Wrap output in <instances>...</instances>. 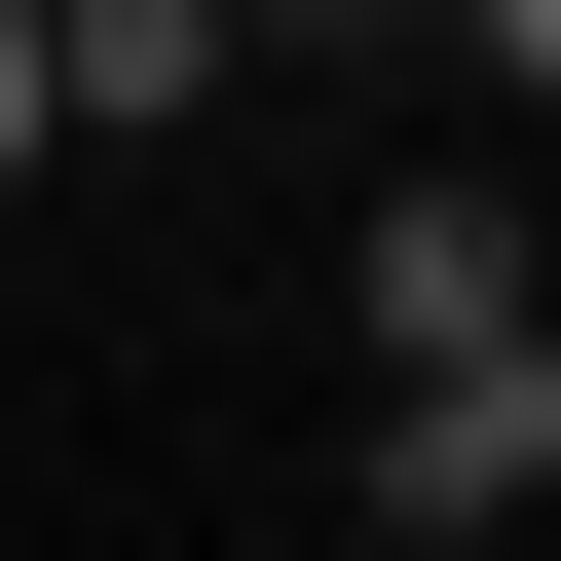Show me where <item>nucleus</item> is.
Returning <instances> with one entry per match:
<instances>
[{
	"label": "nucleus",
	"instance_id": "nucleus-1",
	"mask_svg": "<svg viewBox=\"0 0 561 561\" xmlns=\"http://www.w3.org/2000/svg\"><path fill=\"white\" fill-rule=\"evenodd\" d=\"M375 524H412V561H449V524H561V300L375 337Z\"/></svg>",
	"mask_w": 561,
	"mask_h": 561
},
{
	"label": "nucleus",
	"instance_id": "nucleus-2",
	"mask_svg": "<svg viewBox=\"0 0 561 561\" xmlns=\"http://www.w3.org/2000/svg\"><path fill=\"white\" fill-rule=\"evenodd\" d=\"M225 38H262V0H38V113H76V150H187Z\"/></svg>",
	"mask_w": 561,
	"mask_h": 561
},
{
	"label": "nucleus",
	"instance_id": "nucleus-3",
	"mask_svg": "<svg viewBox=\"0 0 561 561\" xmlns=\"http://www.w3.org/2000/svg\"><path fill=\"white\" fill-rule=\"evenodd\" d=\"M337 300H375V337H486V300H524V187H375Z\"/></svg>",
	"mask_w": 561,
	"mask_h": 561
},
{
	"label": "nucleus",
	"instance_id": "nucleus-4",
	"mask_svg": "<svg viewBox=\"0 0 561 561\" xmlns=\"http://www.w3.org/2000/svg\"><path fill=\"white\" fill-rule=\"evenodd\" d=\"M449 38H486V76H524V113H561V0H449Z\"/></svg>",
	"mask_w": 561,
	"mask_h": 561
},
{
	"label": "nucleus",
	"instance_id": "nucleus-5",
	"mask_svg": "<svg viewBox=\"0 0 561 561\" xmlns=\"http://www.w3.org/2000/svg\"><path fill=\"white\" fill-rule=\"evenodd\" d=\"M300 38H449V0H300Z\"/></svg>",
	"mask_w": 561,
	"mask_h": 561
}]
</instances>
